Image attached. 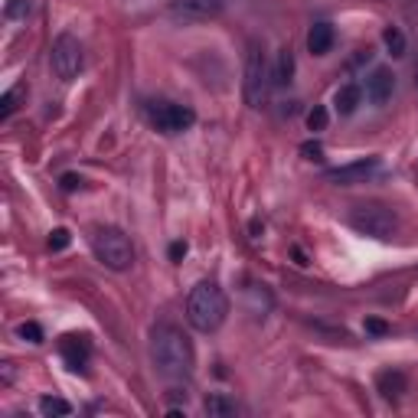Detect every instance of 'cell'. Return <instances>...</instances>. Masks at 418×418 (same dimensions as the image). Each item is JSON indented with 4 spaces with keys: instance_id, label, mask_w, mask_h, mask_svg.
Masks as SVG:
<instances>
[{
    "instance_id": "6da1fadb",
    "label": "cell",
    "mask_w": 418,
    "mask_h": 418,
    "mask_svg": "<svg viewBox=\"0 0 418 418\" xmlns=\"http://www.w3.org/2000/svg\"><path fill=\"white\" fill-rule=\"evenodd\" d=\"M151 357H154V366L167 382H183L193 376L196 366V353L193 343L186 340V333L173 324H160L151 337Z\"/></svg>"
},
{
    "instance_id": "7a4b0ae2",
    "label": "cell",
    "mask_w": 418,
    "mask_h": 418,
    "mask_svg": "<svg viewBox=\"0 0 418 418\" xmlns=\"http://www.w3.org/2000/svg\"><path fill=\"white\" fill-rule=\"evenodd\" d=\"M229 317V297L216 281H200L186 297V320L200 333H213L225 324Z\"/></svg>"
},
{
    "instance_id": "3957f363",
    "label": "cell",
    "mask_w": 418,
    "mask_h": 418,
    "mask_svg": "<svg viewBox=\"0 0 418 418\" xmlns=\"http://www.w3.org/2000/svg\"><path fill=\"white\" fill-rule=\"evenodd\" d=\"M271 82H275V72H271V66H268L265 46L258 39H252V43H248V53H245V78H242V95H245L248 108L258 111L265 101H268Z\"/></svg>"
},
{
    "instance_id": "277c9868",
    "label": "cell",
    "mask_w": 418,
    "mask_h": 418,
    "mask_svg": "<svg viewBox=\"0 0 418 418\" xmlns=\"http://www.w3.org/2000/svg\"><path fill=\"white\" fill-rule=\"evenodd\" d=\"M350 229H357L360 235H366V239H392L395 229H399V216H395L389 206H382V203H360V206L350 209L347 216Z\"/></svg>"
},
{
    "instance_id": "5b68a950",
    "label": "cell",
    "mask_w": 418,
    "mask_h": 418,
    "mask_svg": "<svg viewBox=\"0 0 418 418\" xmlns=\"http://www.w3.org/2000/svg\"><path fill=\"white\" fill-rule=\"evenodd\" d=\"M92 248H95V258L108 271H128L134 262L131 239L121 229H115V225H101L98 233L92 235Z\"/></svg>"
},
{
    "instance_id": "8992f818",
    "label": "cell",
    "mask_w": 418,
    "mask_h": 418,
    "mask_svg": "<svg viewBox=\"0 0 418 418\" xmlns=\"http://www.w3.org/2000/svg\"><path fill=\"white\" fill-rule=\"evenodd\" d=\"M49 62H53V72L62 78V82H72V78L82 72L86 66V53H82V43L72 33H59L53 43V53H49Z\"/></svg>"
},
{
    "instance_id": "52a82bcc",
    "label": "cell",
    "mask_w": 418,
    "mask_h": 418,
    "mask_svg": "<svg viewBox=\"0 0 418 418\" xmlns=\"http://www.w3.org/2000/svg\"><path fill=\"white\" fill-rule=\"evenodd\" d=\"M148 121L154 124L160 134H180L186 128H193L196 111L190 105H173V101H151L148 105Z\"/></svg>"
},
{
    "instance_id": "ba28073f",
    "label": "cell",
    "mask_w": 418,
    "mask_h": 418,
    "mask_svg": "<svg viewBox=\"0 0 418 418\" xmlns=\"http://www.w3.org/2000/svg\"><path fill=\"white\" fill-rule=\"evenodd\" d=\"M223 14V0H170L167 4V16L180 26H193L216 20Z\"/></svg>"
},
{
    "instance_id": "9c48e42d",
    "label": "cell",
    "mask_w": 418,
    "mask_h": 418,
    "mask_svg": "<svg viewBox=\"0 0 418 418\" xmlns=\"http://www.w3.org/2000/svg\"><path fill=\"white\" fill-rule=\"evenodd\" d=\"M376 173H379V157H363V160H353V163H343V167L327 170V180L337 186H353V183H366Z\"/></svg>"
},
{
    "instance_id": "30bf717a",
    "label": "cell",
    "mask_w": 418,
    "mask_h": 418,
    "mask_svg": "<svg viewBox=\"0 0 418 418\" xmlns=\"http://www.w3.org/2000/svg\"><path fill=\"white\" fill-rule=\"evenodd\" d=\"M392 92H395L392 69H386V66H376V69L366 76V98H369L372 105H386V101L392 98Z\"/></svg>"
},
{
    "instance_id": "8fae6325",
    "label": "cell",
    "mask_w": 418,
    "mask_h": 418,
    "mask_svg": "<svg viewBox=\"0 0 418 418\" xmlns=\"http://www.w3.org/2000/svg\"><path fill=\"white\" fill-rule=\"evenodd\" d=\"M59 353H62V360H66V366L78 372V369H86L88 357H92V347H88L86 337L69 333V337H62V340H59Z\"/></svg>"
},
{
    "instance_id": "7c38bea8",
    "label": "cell",
    "mask_w": 418,
    "mask_h": 418,
    "mask_svg": "<svg viewBox=\"0 0 418 418\" xmlns=\"http://www.w3.org/2000/svg\"><path fill=\"white\" fill-rule=\"evenodd\" d=\"M376 389H379L382 399H402L405 392H409V379H405V372L399 369H382L379 376H376Z\"/></svg>"
},
{
    "instance_id": "4fadbf2b",
    "label": "cell",
    "mask_w": 418,
    "mask_h": 418,
    "mask_svg": "<svg viewBox=\"0 0 418 418\" xmlns=\"http://www.w3.org/2000/svg\"><path fill=\"white\" fill-rule=\"evenodd\" d=\"M333 46V26L330 24H314L307 33V49L314 56H327Z\"/></svg>"
},
{
    "instance_id": "5bb4252c",
    "label": "cell",
    "mask_w": 418,
    "mask_h": 418,
    "mask_svg": "<svg viewBox=\"0 0 418 418\" xmlns=\"http://www.w3.org/2000/svg\"><path fill=\"white\" fill-rule=\"evenodd\" d=\"M360 101H363V88L360 86H340L337 95H333V105H337V111H340L343 118L353 115V111L360 108Z\"/></svg>"
},
{
    "instance_id": "9a60e30c",
    "label": "cell",
    "mask_w": 418,
    "mask_h": 418,
    "mask_svg": "<svg viewBox=\"0 0 418 418\" xmlns=\"http://www.w3.org/2000/svg\"><path fill=\"white\" fill-rule=\"evenodd\" d=\"M203 412H206L209 418H229V415H235V402L233 399H229V395H223V392H213L206 399V402H203Z\"/></svg>"
},
{
    "instance_id": "2e32d148",
    "label": "cell",
    "mask_w": 418,
    "mask_h": 418,
    "mask_svg": "<svg viewBox=\"0 0 418 418\" xmlns=\"http://www.w3.org/2000/svg\"><path fill=\"white\" fill-rule=\"evenodd\" d=\"M39 412L46 418H66L72 415V405L66 399H59V395H46V399H39Z\"/></svg>"
},
{
    "instance_id": "e0dca14e",
    "label": "cell",
    "mask_w": 418,
    "mask_h": 418,
    "mask_svg": "<svg viewBox=\"0 0 418 418\" xmlns=\"http://www.w3.org/2000/svg\"><path fill=\"white\" fill-rule=\"evenodd\" d=\"M291 78H295V53H291V49H281L278 66H275V82H278V86H287Z\"/></svg>"
},
{
    "instance_id": "ac0fdd59",
    "label": "cell",
    "mask_w": 418,
    "mask_h": 418,
    "mask_svg": "<svg viewBox=\"0 0 418 418\" xmlns=\"http://www.w3.org/2000/svg\"><path fill=\"white\" fill-rule=\"evenodd\" d=\"M24 95H26L24 86H16V88H10V92H4V98H0V118H4V121H7V118L14 115L16 108H20Z\"/></svg>"
},
{
    "instance_id": "d6986e66",
    "label": "cell",
    "mask_w": 418,
    "mask_h": 418,
    "mask_svg": "<svg viewBox=\"0 0 418 418\" xmlns=\"http://www.w3.org/2000/svg\"><path fill=\"white\" fill-rule=\"evenodd\" d=\"M382 43L389 46L392 56H405V36L399 26H386V30H382Z\"/></svg>"
},
{
    "instance_id": "ffe728a7",
    "label": "cell",
    "mask_w": 418,
    "mask_h": 418,
    "mask_svg": "<svg viewBox=\"0 0 418 418\" xmlns=\"http://www.w3.org/2000/svg\"><path fill=\"white\" fill-rule=\"evenodd\" d=\"M327 121H330V115H327L324 105H314L307 115V128L310 131H327Z\"/></svg>"
},
{
    "instance_id": "44dd1931",
    "label": "cell",
    "mask_w": 418,
    "mask_h": 418,
    "mask_svg": "<svg viewBox=\"0 0 418 418\" xmlns=\"http://www.w3.org/2000/svg\"><path fill=\"white\" fill-rule=\"evenodd\" d=\"M16 333H20V340H26V343H43V327L33 324V320L20 324L16 327Z\"/></svg>"
},
{
    "instance_id": "7402d4cb",
    "label": "cell",
    "mask_w": 418,
    "mask_h": 418,
    "mask_svg": "<svg viewBox=\"0 0 418 418\" xmlns=\"http://www.w3.org/2000/svg\"><path fill=\"white\" fill-rule=\"evenodd\" d=\"M66 245H69V229H53V233H49V248H53V252H62Z\"/></svg>"
},
{
    "instance_id": "603a6c76",
    "label": "cell",
    "mask_w": 418,
    "mask_h": 418,
    "mask_svg": "<svg viewBox=\"0 0 418 418\" xmlns=\"http://www.w3.org/2000/svg\"><path fill=\"white\" fill-rule=\"evenodd\" d=\"M26 10H30V4H26V0H7V16H10V20L26 16Z\"/></svg>"
},
{
    "instance_id": "cb8c5ba5",
    "label": "cell",
    "mask_w": 418,
    "mask_h": 418,
    "mask_svg": "<svg viewBox=\"0 0 418 418\" xmlns=\"http://www.w3.org/2000/svg\"><path fill=\"white\" fill-rule=\"evenodd\" d=\"M301 154L307 157V160H324V148H320L317 141H307V144L301 148Z\"/></svg>"
},
{
    "instance_id": "d4e9b609",
    "label": "cell",
    "mask_w": 418,
    "mask_h": 418,
    "mask_svg": "<svg viewBox=\"0 0 418 418\" xmlns=\"http://www.w3.org/2000/svg\"><path fill=\"white\" fill-rule=\"evenodd\" d=\"M366 330L376 333V337H386V333H389V324H386V320H379V317H366Z\"/></svg>"
},
{
    "instance_id": "484cf974",
    "label": "cell",
    "mask_w": 418,
    "mask_h": 418,
    "mask_svg": "<svg viewBox=\"0 0 418 418\" xmlns=\"http://www.w3.org/2000/svg\"><path fill=\"white\" fill-rule=\"evenodd\" d=\"M62 190H66V193H72V190H78V186H82V177H76V173H62Z\"/></svg>"
},
{
    "instance_id": "4316f807",
    "label": "cell",
    "mask_w": 418,
    "mask_h": 418,
    "mask_svg": "<svg viewBox=\"0 0 418 418\" xmlns=\"http://www.w3.org/2000/svg\"><path fill=\"white\" fill-rule=\"evenodd\" d=\"M183 255H186V242H173V245H170V258H173V262H180Z\"/></svg>"
}]
</instances>
